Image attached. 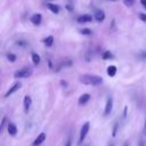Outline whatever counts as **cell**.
Here are the masks:
<instances>
[{"label":"cell","instance_id":"6da1fadb","mask_svg":"<svg viewBox=\"0 0 146 146\" xmlns=\"http://www.w3.org/2000/svg\"><path fill=\"white\" fill-rule=\"evenodd\" d=\"M79 80L81 83L89 86H99L100 83H103V78L95 74H83L80 76Z\"/></svg>","mask_w":146,"mask_h":146},{"label":"cell","instance_id":"7a4b0ae2","mask_svg":"<svg viewBox=\"0 0 146 146\" xmlns=\"http://www.w3.org/2000/svg\"><path fill=\"white\" fill-rule=\"evenodd\" d=\"M32 73H33V70L31 67L26 66V67H23V68L16 71L14 73V78H16V79H18V78L19 79H25V78H30L32 75Z\"/></svg>","mask_w":146,"mask_h":146},{"label":"cell","instance_id":"3957f363","mask_svg":"<svg viewBox=\"0 0 146 146\" xmlns=\"http://www.w3.org/2000/svg\"><path fill=\"white\" fill-rule=\"evenodd\" d=\"M21 87H22V83H21V82H16V83H14V84L8 89V91L5 94V97H9V96L13 95L14 92H16Z\"/></svg>","mask_w":146,"mask_h":146},{"label":"cell","instance_id":"277c9868","mask_svg":"<svg viewBox=\"0 0 146 146\" xmlns=\"http://www.w3.org/2000/svg\"><path fill=\"white\" fill-rule=\"evenodd\" d=\"M89 128H90L89 122H86V123L82 125V128H81V130H80V141H82V140L86 138V136H87V133H88V131H89Z\"/></svg>","mask_w":146,"mask_h":146},{"label":"cell","instance_id":"5b68a950","mask_svg":"<svg viewBox=\"0 0 146 146\" xmlns=\"http://www.w3.org/2000/svg\"><path fill=\"white\" fill-rule=\"evenodd\" d=\"M112 108H113V99L110 97V98H107V102H106V106H105L104 115H108V114L112 112Z\"/></svg>","mask_w":146,"mask_h":146},{"label":"cell","instance_id":"8992f818","mask_svg":"<svg viewBox=\"0 0 146 146\" xmlns=\"http://www.w3.org/2000/svg\"><path fill=\"white\" fill-rule=\"evenodd\" d=\"M44 139H46V133L44 132H41L34 140H33V146H39V145H41L43 141H44Z\"/></svg>","mask_w":146,"mask_h":146},{"label":"cell","instance_id":"52a82bcc","mask_svg":"<svg viewBox=\"0 0 146 146\" xmlns=\"http://www.w3.org/2000/svg\"><path fill=\"white\" fill-rule=\"evenodd\" d=\"M76 21H78V23H90V22L92 21V16L86 14V15L79 16V17L76 18Z\"/></svg>","mask_w":146,"mask_h":146},{"label":"cell","instance_id":"ba28073f","mask_svg":"<svg viewBox=\"0 0 146 146\" xmlns=\"http://www.w3.org/2000/svg\"><path fill=\"white\" fill-rule=\"evenodd\" d=\"M23 104H24V111L27 113L31 105H32V98L30 96H25L24 97V100H23Z\"/></svg>","mask_w":146,"mask_h":146},{"label":"cell","instance_id":"9c48e42d","mask_svg":"<svg viewBox=\"0 0 146 146\" xmlns=\"http://www.w3.org/2000/svg\"><path fill=\"white\" fill-rule=\"evenodd\" d=\"M95 18H96V21L97 22H103L104 19H105V13L103 11V10H100V9H98V10H96V13H95Z\"/></svg>","mask_w":146,"mask_h":146},{"label":"cell","instance_id":"30bf717a","mask_svg":"<svg viewBox=\"0 0 146 146\" xmlns=\"http://www.w3.org/2000/svg\"><path fill=\"white\" fill-rule=\"evenodd\" d=\"M90 99V95L89 94H83V95H81L80 97H79V104L80 105H84V104H87L88 103V100Z\"/></svg>","mask_w":146,"mask_h":146},{"label":"cell","instance_id":"8fae6325","mask_svg":"<svg viewBox=\"0 0 146 146\" xmlns=\"http://www.w3.org/2000/svg\"><path fill=\"white\" fill-rule=\"evenodd\" d=\"M8 133L10 136H15L17 133V128H16L15 123H13V122H9L8 123Z\"/></svg>","mask_w":146,"mask_h":146},{"label":"cell","instance_id":"7c38bea8","mask_svg":"<svg viewBox=\"0 0 146 146\" xmlns=\"http://www.w3.org/2000/svg\"><path fill=\"white\" fill-rule=\"evenodd\" d=\"M41 19H42L41 14H34V15L31 17V22H32L34 25H39V24L41 23Z\"/></svg>","mask_w":146,"mask_h":146},{"label":"cell","instance_id":"4fadbf2b","mask_svg":"<svg viewBox=\"0 0 146 146\" xmlns=\"http://www.w3.org/2000/svg\"><path fill=\"white\" fill-rule=\"evenodd\" d=\"M47 6H48V9L51 13H54V14H58L59 13V7L57 5H55V3H48Z\"/></svg>","mask_w":146,"mask_h":146},{"label":"cell","instance_id":"5bb4252c","mask_svg":"<svg viewBox=\"0 0 146 146\" xmlns=\"http://www.w3.org/2000/svg\"><path fill=\"white\" fill-rule=\"evenodd\" d=\"M107 74H108L110 76H114V75L116 74V67H115L114 65L108 66V67H107Z\"/></svg>","mask_w":146,"mask_h":146},{"label":"cell","instance_id":"9a60e30c","mask_svg":"<svg viewBox=\"0 0 146 146\" xmlns=\"http://www.w3.org/2000/svg\"><path fill=\"white\" fill-rule=\"evenodd\" d=\"M43 42H44V44H46L47 47H50V46H52V43H54V36H52V35H49V36H47V38L43 40Z\"/></svg>","mask_w":146,"mask_h":146},{"label":"cell","instance_id":"2e32d148","mask_svg":"<svg viewBox=\"0 0 146 146\" xmlns=\"http://www.w3.org/2000/svg\"><path fill=\"white\" fill-rule=\"evenodd\" d=\"M112 58H114V56H113V54L110 50H106L103 54V59H112Z\"/></svg>","mask_w":146,"mask_h":146},{"label":"cell","instance_id":"e0dca14e","mask_svg":"<svg viewBox=\"0 0 146 146\" xmlns=\"http://www.w3.org/2000/svg\"><path fill=\"white\" fill-rule=\"evenodd\" d=\"M32 62H33V64L38 65V64L40 63V56H39L38 54L33 52V54H32Z\"/></svg>","mask_w":146,"mask_h":146},{"label":"cell","instance_id":"ac0fdd59","mask_svg":"<svg viewBox=\"0 0 146 146\" xmlns=\"http://www.w3.org/2000/svg\"><path fill=\"white\" fill-rule=\"evenodd\" d=\"M80 33L83 34V35H91L92 31H91L90 29H82V30L80 31Z\"/></svg>","mask_w":146,"mask_h":146},{"label":"cell","instance_id":"d6986e66","mask_svg":"<svg viewBox=\"0 0 146 146\" xmlns=\"http://www.w3.org/2000/svg\"><path fill=\"white\" fill-rule=\"evenodd\" d=\"M7 58H8V60H9V62H11V63L16 60V56H15L14 54H10V52H9V54H7Z\"/></svg>","mask_w":146,"mask_h":146},{"label":"cell","instance_id":"ffe728a7","mask_svg":"<svg viewBox=\"0 0 146 146\" xmlns=\"http://www.w3.org/2000/svg\"><path fill=\"white\" fill-rule=\"evenodd\" d=\"M6 123H7V117H6V116H3V117H2V121H1V125H0V131H2V130H3V128H5Z\"/></svg>","mask_w":146,"mask_h":146},{"label":"cell","instance_id":"44dd1931","mask_svg":"<svg viewBox=\"0 0 146 146\" xmlns=\"http://www.w3.org/2000/svg\"><path fill=\"white\" fill-rule=\"evenodd\" d=\"M135 1H136V0H123L124 5H125V6H128V7H131V6L135 3Z\"/></svg>","mask_w":146,"mask_h":146},{"label":"cell","instance_id":"7402d4cb","mask_svg":"<svg viewBox=\"0 0 146 146\" xmlns=\"http://www.w3.org/2000/svg\"><path fill=\"white\" fill-rule=\"evenodd\" d=\"M138 16H139V18H140L143 22H145V23H146V14H144V13H139V15H138Z\"/></svg>","mask_w":146,"mask_h":146},{"label":"cell","instance_id":"603a6c76","mask_svg":"<svg viewBox=\"0 0 146 146\" xmlns=\"http://www.w3.org/2000/svg\"><path fill=\"white\" fill-rule=\"evenodd\" d=\"M90 59H91L90 51H87V54H86V60H87V62H90Z\"/></svg>","mask_w":146,"mask_h":146},{"label":"cell","instance_id":"cb8c5ba5","mask_svg":"<svg viewBox=\"0 0 146 146\" xmlns=\"http://www.w3.org/2000/svg\"><path fill=\"white\" fill-rule=\"evenodd\" d=\"M140 2H141V5L145 7L146 6V0H140Z\"/></svg>","mask_w":146,"mask_h":146},{"label":"cell","instance_id":"d4e9b609","mask_svg":"<svg viewBox=\"0 0 146 146\" xmlns=\"http://www.w3.org/2000/svg\"><path fill=\"white\" fill-rule=\"evenodd\" d=\"M144 133L146 136V120H145V124H144Z\"/></svg>","mask_w":146,"mask_h":146},{"label":"cell","instance_id":"484cf974","mask_svg":"<svg viewBox=\"0 0 146 146\" xmlns=\"http://www.w3.org/2000/svg\"><path fill=\"white\" fill-rule=\"evenodd\" d=\"M65 146H71V141H70V140H67V141H66V144H65Z\"/></svg>","mask_w":146,"mask_h":146},{"label":"cell","instance_id":"4316f807","mask_svg":"<svg viewBox=\"0 0 146 146\" xmlns=\"http://www.w3.org/2000/svg\"><path fill=\"white\" fill-rule=\"evenodd\" d=\"M60 83H62V84H63V86H65V87H66V86H67V83H66V82H65V81H60Z\"/></svg>","mask_w":146,"mask_h":146},{"label":"cell","instance_id":"83f0119b","mask_svg":"<svg viewBox=\"0 0 146 146\" xmlns=\"http://www.w3.org/2000/svg\"><path fill=\"white\" fill-rule=\"evenodd\" d=\"M141 55H143V57H144V58H146V52H143Z\"/></svg>","mask_w":146,"mask_h":146},{"label":"cell","instance_id":"f1b7e54d","mask_svg":"<svg viewBox=\"0 0 146 146\" xmlns=\"http://www.w3.org/2000/svg\"><path fill=\"white\" fill-rule=\"evenodd\" d=\"M108 146H114V145H113V144H110V145H108Z\"/></svg>","mask_w":146,"mask_h":146},{"label":"cell","instance_id":"f546056e","mask_svg":"<svg viewBox=\"0 0 146 146\" xmlns=\"http://www.w3.org/2000/svg\"><path fill=\"white\" fill-rule=\"evenodd\" d=\"M110 1H116V0H110Z\"/></svg>","mask_w":146,"mask_h":146},{"label":"cell","instance_id":"4dcf8cb0","mask_svg":"<svg viewBox=\"0 0 146 146\" xmlns=\"http://www.w3.org/2000/svg\"><path fill=\"white\" fill-rule=\"evenodd\" d=\"M145 8H146V6H145Z\"/></svg>","mask_w":146,"mask_h":146},{"label":"cell","instance_id":"1f68e13d","mask_svg":"<svg viewBox=\"0 0 146 146\" xmlns=\"http://www.w3.org/2000/svg\"><path fill=\"white\" fill-rule=\"evenodd\" d=\"M125 146H127V145H125Z\"/></svg>","mask_w":146,"mask_h":146},{"label":"cell","instance_id":"d6a6232c","mask_svg":"<svg viewBox=\"0 0 146 146\" xmlns=\"http://www.w3.org/2000/svg\"><path fill=\"white\" fill-rule=\"evenodd\" d=\"M87 146H88V145H87Z\"/></svg>","mask_w":146,"mask_h":146}]
</instances>
